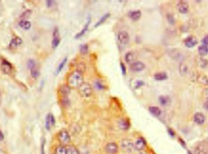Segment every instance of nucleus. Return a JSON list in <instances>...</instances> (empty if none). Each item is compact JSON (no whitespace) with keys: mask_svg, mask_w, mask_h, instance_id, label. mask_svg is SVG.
<instances>
[{"mask_svg":"<svg viewBox=\"0 0 208 154\" xmlns=\"http://www.w3.org/2000/svg\"><path fill=\"white\" fill-rule=\"evenodd\" d=\"M67 81L68 85L70 87L79 88L84 83L83 73L77 70L72 72L68 76Z\"/></svg>","mask_w":208,"mask_h":154,"instance_id":"nucleus-1","label":"nucleus"},{"mask_svg":"<svg viewBox=\"0 0 208 154\" xmlns=\"http://www.w3.org/2000/svg\"><path fill=\"white\" fill-rule=\"evenodd\" d=\"M122 150L126 153L131 154L134 150V142L130 139H123L120 143Z\"/></svg>","mask_w":208,"mask_h":154,"instance_id":"nucleus-2","label":"nucleus"},{"mask_svg":"<svg viewBox=\"0 0 208 154\" xmlns=\"http://www.w3.org/2000/svg\"><path fill=\"white\" fill-rule=\"evenodd\" d=\"M79 91L82 97L85 98H88L93 93V89L91 84L89 83H83L79 88Z\"/></svg>","mask_w":208,"mask_h":154,"instance_id":"nucleus-3","label":"nucleus"},{"mask_svg":"<svg viewBox=\"0 0 208 154\" xmlns=\"http://www.w3.org/2000/svg\"><path fill=\"white\" fill-rule=\"evenodd\" d=\"M58 139L62 145L68 146L70 145L71 136L69 132L66 130H62L60 131L58 135Z\"/></svg>","mask_w":208,"mask_h":154,"instance_id":"nucleus-4","label":"nucleus"},{"mask_svg":"<svg viewBox=\"0 0 208 154\" xmlns=\"http://www.w3.org/2000/svg\"><path fill=\"white\" fill-rule=\"evenodd\" d=\"M28 68L31 71V76L33 77L34 78L36 79L38 78L40 75V72L39 70H38L37 68H36V65L35 60L32 59H30L28 60Z\"/></svg>","mask_w":208,"mask_h":154,"instance_id":"nucleus-5","label":"nucleus"},{"mask_svg":"<svg viewBox=\"0 0 208 154\" xmlns=\"http://www.w3.org/2000/svg\"><path fill=\"white\" fill-rule=\"evenodd\" d=\"M117 37L118 41L122 45H126L130 41V35L127 31H120Z\"/></svg>","mask_w":208,"mask_h":154,"instance_id":"nucleus-6","label":"nucleus"},{"mask_svg":"<svg viewBox=\"0 0 208 154\" xmlns=\"http://www.w3.org/2000/svg\"><path fill=\"white\" fill-rule=\"evenodd\" d=\"M105 151L107 154H118L119 146L115 142L107 143L105 146Z\"/></svg>","mask_w":208,"mask_h":154,"instance_id":"nucleus-7","label":"nucleus"},{"mask_svg":"<svg viewBox=\"0 0 208 154\" xmlns=\"http://www.w3.org/2000/svg\"><path fill=\"white\" fill-rule=\"evenodd\" d=\"M0 69L2 72L6 75H9L12 70V65L11 63L6 60H3L0 65Z\"/></svg>","mask_w":208,"mask_h":154,"instance_id":"nucleus-8","label":"nucleus"},{"mask_svg":"<svg viewBox=\"0 0 208 154\" xmlns=\"http://www.w3.org/2000/svg\"><path fill=\"white\" fill-rule=\"evenodd\" d=\"M146 145L147 143L145 139L142 137H139L136 140V142L134 143V150H136L138 152L144 150Z\"/></svg>","mask_w":208,"mask_h":154,"instance_id":"nucleus-9","label":"nucleus"},{"mask_svg":"<svg viewBox=\"0 0 208 154\" xmlns=\"http://www.w3.org/2000/svg\"><path fill=\"white\" fill-rule=\"evenodd\" d=\"M145 68V66L144 65V63H143L141 61H134L132 64L130 65V69L131 71L133 72H141Z\"/></svg>","mask_w":208,"mask_h":154,"instance_id":"nucleus-10","label":"nucleus"},{"mask_svg":"<svg viewBox=\"0 0 208 154\" xmlns=\"http://www.w3.org/2000/svg\"><path fill=\"white\" fill-rule=\"evenodd\" d=\"M53 41H52V47L53 49H55L58 47L60 43V38L59 34V30L58 28H55L53 34Z\"/></svg>","mask_w":208,"mask_h":154,"instance_id":"nucleus-11","label":"nucleus"},{"mask_svg":"<svg viewBox=\"0 0 208 154\" xmlns=\"http://www.w3.org/2000/svg\"><path fill=\"white\" fill-rule=\"evenodd\" d=\"M55 123V120L54 118V117L53 116V114L49 113L46 117L45 120V127L47 131H50L51 127L54 125Z\"/></svg>","mask_w":208,"mask_h":154,"instance_id":"nucleus-12","label":"nucleus"},{"mask_svg":"<svg viewBox=\"0 0 208 154\" xmlns=\"http://www.w3.org/2000/svg\"><path fill=\"white\" fill-rule=\"evenodd\" d=\"M177 7L181 14H186L189 9V5L186 1H180L177 3Z\"/></svg>","mask_w":208,"mask_h":154,"instance_id":"nucleus-13","label":"nucleus"},{"mask_svg":"<svg viewBox=\"0 0 208 154\" xmlns=\"http://www.w3.org/2000/svg\"><path fill=\"white\" fill-rule=\"evenodd\" d=\"M185 44L187 47L192 48L197 44V40L195 36H190L185 40Z\"/></svg>","mask_w":208,"mask_h":154,"instance_id":"nucleus-14","label":"nucleus"},{"mask_svg":"<svg viewBox=\"0 0 208 154\" xmlns=\"http://www.w3.org/2000/svg\"><path fill=\"white\" fill-rule=\"evenodd\" d=\"M141 15H142V13L139 10L130 11L128 13V17L131 20L134 21H136L139 20L141 17Z\"/></svg>","mask_w":208,"mask_h":154,"instance_id":"nucleus-15","label":"nucleus"},{"mask_svg":"<svg viewBox=\"0 0 208 154\" xmlns=\"http://www.w3.org/2000/svg\"><path fill=\"white\" fill-rule=\"evenodd\" d=\"M23 43V40L19 36H16L12 39L9 44L10 49H15Z\"/></svg>","mask_w":208,"mask_h":154,"instance_id":"nucleus-16","label":"nucleus"},{"mask_svg":"<svg viewBox=\"0 0 208 154\" xmlns=\"http://www.w3.org/2000/svg\"><path fill=\"white\" fill-rule=\"evenodd\" d=\"M193 120L197 124H202L205 121V117L202 113L197 112L194 115Z\"/></svg>","mask_w":208,"mask_h":154,"instance_id":"nucleus-17","label":"nucleus"},{"mask_svg":"<svg viewBox=\"0 0 208 154\" xmlns=\"http://www.w3.org/2000/svg\"><path fill=\"white\" fill-rule=\"evenodd\" d=\"M119 127L122 130H128L130 126V123L129 120L127 119H121L118 123Z\"/></svg>","mask_w":208,"mask_h":154,"instance_id":"nucleus-18","label":"nucleus"},{"mask_svg":"<svg viewBox=\"0 0 208 154\" xmlns=\"http://www.w3.org/2000/svg\"><path fill=\"white\" fill-rule=\"evenodd\" d=\"M136 58V55L133 52H128L125 55V60L128 64H132Z\"/></svg>","mask_w":208,"mask_h":154,"instance_id":"nucleus-19","label":"nucleus"},{"mask_svg":"<svg viewBox=\"0 0 208 154\" xmlns=\"http://www.w3.org/2000/svg\"><path fill=\"white\" fill-rule=\"evenodd\" d=\"M149 112L155 117L160 116L162 113V111L160 108L157 106H150L149 108Z\"/></svg>","mask_w":208,"mask_h":154,"instance_id":"nucleus-20","label":"nucleus"},{"mask_svg":"<svg viewBox=\"0 0 208 154\" xmlns=\"http://www.w3.org/2000/svg\"><path fill=\"white\" fill-rule=\"evenodd\" d=\"M70 88L68 85H62L60 87V92L63 97H68L70 93Z\"/></svg>","mask_w":208,"mask_h":154,"instance_id":"nucleus-21","label":"nucleus"},{"mask_svg":"<svg viewBox=\"0 0 208 154\" xmlns=\"http://www.w3.org/2000/svg\"><path fill=\"white\" fill-rule=\"evenodd\" d=\"M167 75L165 72H158L154 75V78L156 81H164L167 79Z\"/></svg>","mask_w":208,"mask_h":154,"instance_id":"nucleus-22","label":"nucleus"},{"mask_svg":"<svg viewBox=\"0 0 208 154\" xmlns=\"http://www.w3.org/2000/svg\"><path fill=\"white\" fill-rule=\"evenodd\" d=\"M90 22H91V18H90L88 19V21L87 22L86 24L85 25V26H84V28H83V29H82L79 33H78L76 35L75 38H76V39H78V38H80L81 36H82L85 33V32H87V31L88 29V26H89V25H90Z\"/></svg>","mask_w":208,"mask_h":154,"instance_id":"nucleus-23","label":"nucleus"},{"mask_svg":"<svg viewBox=\"0 0 208 154\" xmlns=\"http://www.w3.org/2000/svg\"><path fill=\"white\" fill-rule=\"evenodd\" d=\"M55 154H68L66 146L61 145L57 146L55 150Z\"/></svg>","mask_w":208,"mask_h":154,"instance_id":"nucleus-24","label":"nucleus"},{"mask_svg":"<svg viewBox=\"0 0 208 154\" xmlns=\"http://www.w3.org/2000/svg\"><path fill=\"white\" fill-rule=\"evenodd\" d=\"M68 154H80L79 149L74 145H69L66 146Z\"/></svg>","mask_w":208,"mask_h":154,"instance_id":"nucleus-25","label":"nucleus"},{"mask_svg":"<svg viewBox=\"0 0 208 154\" xmlns=\"http://www.w3.org/2000/svg\"><path fill=\"white\" fill-rule=\"evenodd\" d=\"M20 26L25 30H29L31 28V23L29 21L22 20L19 23Z\"/></svg>","mask_w":208,"mask_h":154,"instance_id":"nucleus-26","label":"nucleus"},{"mask_svg":"<svg viewBox=\"0 0 208 154\" xmlns=\"http://www.w3.org/2000/svg\"><path fill=\"white\" fill-rule=\"evenodd\" d=\"M198 81L203 85H208V78L207 77L203 74H200L197 78Z\"/></svg>","mask_w":208,"mask_h":154,"instance_id":"nucleus-27","label":"nucleus"},{"mask_svg":"<svg viewBox=\"0 0 208 154\" xmlns=\"http://www.w3.org/2000/svg\"><path fill=\"white\" fill-rule=\"evenodd\" d=\"M198 51H199V54L201 56L206 55V54H208V47L203 44L199 47Z\"/></svg>","mask_w":208,"mask_h":154,"instance_id":"nucleus-28","label":"nucleus"},{"mask_svg":"<svg viewBox=\"0 0 208 154\" xmlns=\"http://www.w3.org/2000/svg\"><path fill=\"white\" fill-rule=\"evenodd\" d=\"M109 17H110V14H108H108H106L105 15H104L98 21H97V22L96 23V24H95V25H94V27H95V28H97V27L99 26L100 25H101L102 23H104Z\"/></svg>","mask_w":208,"mask_h":154,"instance_id":"nucleus-29","label":"nucleus"},{"mask_svg":"<svg viewBox=\"0 0 208 154\" xmlns=\"http://www.w3.org/2000/svg\"><path fill=\"white\" fill-rule=\"evenodd\" d=\"M66 62H67V58L66 57V58H63V60L62 61V62H61L60 63V65H58V68H57V70H56V72H55V74H56V75H58L61 71L62 70V69H63L64 66H65V65H66Z\"/></svg>","mask_w":208,"mask_h":154,"instance_id":"nucleus-30","label":"nucleus"},{"mask_svg":"<svg viewBox=\"0 0 208 154\" xmlns=\"http://www.w3.org/2000/svg\"><path fill=\"white\" fill-rule=\"evenodd\" d=\"M188 70V68L185 63L181 62L180 65V72L181 75H186Z\"/></svg>","mask_w":208,"mask_h":154,"instance_id":"nucleus-31","label":"nucleus"},{"mask_svg":"<svg viewBox=\"0 0 208 154\" xmlns=\"http://www.w3.org/2000/svg\"><path fill=\"white\" fill-rule=\"evenodd\" d=\"M80 52L82 54H87L88 52V46L87 44H81L80 46Z\"/></svg>","mask_w":208,"mask_h":154,"instance_id":"nucleus-32","label":"nucleus"},{"mask_svg":"<svg viewBox=\"0 0 208 154\" xmlns=\"http://www.w3.org/2000/svg\"><path fill=\"white\" fill-rule=\"evenodd\" d=\"M61 102L65 108H66L70 105V101L68 97H63L62 100H61Z\"/></svg>","mask_w":208,"mask_h":154,"instance_id":"nucleus-33","label":"nucleus"},{"mask_svg":"<svg viewBox=\"0 0 208 154\" xmlns=\"http://www.w3.org/2000/svg\"><path fill=\"white\" fill-rule=\"evenodd\" d=\"M94 84L98 90H103L105 89V86L103 84V83L101 80L96 81Z\"/></svg>","mask_w":208,"mask_h":154,"instance_id":"nucleus-34","label":"nucleus"},{"mask_svg":"<svg viewBox=\"0 0 208 154\" xmlns=\"http://www.w3.org/2000/svg\"><path fill=\"white\" fill-rule=\"evenodd\" d=\"M197 62L199 64V65L201 67V68H204L206 67L207 65V64H208V62L205 59H203L202 58H200L199 59V61H197Z\"/></svg>","mask_w":208,"mask_h":154,"instance_id":"nucleus-35","label":"nucleus"},{"mask_svg":"<svg viewBox=\"0 0 208 154\" xmlns=\"http://www.w3.org/2000/svg\"><path fill=\"white\" fill-rule=\"evenodd\" d=\"M195 154H204L205 153V149L202 146H199L197 147H196L195 150Z\"/></svg>","mask_w":208,"mask_h":154,"instance_id":"nucleus-36","label":"nucleus"},{"mask_svg":"<svg viewBox=\"0 0 208 154\" xmlns=\"http://www.w3.org/2000/svg\"><path fill=\"white\" fill-rule=\"evenodd\" d=\"M159 101H160V104L162 106H166L167 104L168 100H167V98L166 97L161 95V96H160V97H159Z\"/></svg>","mask_w":208,"mask_h":154,"instance_id":"nucleus-37","label":"nucleus"},{"mask_svg":"<svg viewBox=\"0 0 208 154\" xmlns=\"http://www.w3.org/2000/svg\"><path fill=\"white\" fill-rule=\"evenodd\" d=\"M120 68H121V71H122V73L124 76H125L126 75V72H127V69H126V67L125 66V65L124 63L120 62Z\"/></svg>","mask_w":208,"mask_h":154,"instance_id":"nucleus-38","label":"nucleus"},{"mask_svg":"<svg viewBox=\"0 0 208 154\" xmlns=\"http://www.w3.org/2000/svg\"><path fill=\"white\" fill-rule=\"evenodd\" d=\"M77 70L83 73V72L85 70V65L82 63L80 64V65L78 66V69Z\"/></svg>","mask_w":208,"mask_h":154,"instance_id":"nucleus-39","label":"nucleus"},{"mask_svg":"<svg viewBox=\"0 0 208 154\" xmlns=\"http://www.w3.org/2000/svg\"><path fill=\"white\" fill-rule=\"evenodd\" d=\"M144 84V81H142V80H138L135 83V86H134V87H135L136 89H138V88L142 86Z\"/></svg>","mask_w":208,"mask_h":154,"instance_id":"nucleus-40","label":"nucleus"},{"mask_svg":"<svg viewBox=\"0 0 208 154\" xmlns=\"http://www.w3.org/2000/svg\"><path fill=\"white\" fill-rule=\"evenodd\" d=\"M202 43L203 44V45L207 46H208V35H206L203 39L202 40Z\"/></svg>","mask_w":208,"mask_h":154,"instance_id":"nucleus-41","label":"nucleus"},{"mask_svg":"<svg viewBox=\"0 0 208 154\" xmlns=\"http://www.w3.org/2000/svg\"><path fill=\"white\" fill-rule=\"evenodd\" d=\"M53 3H54L53 1H50V0H49V1H46V5H47V7H51L54 4Z\"/></svg>","mask_w":208,"mask_h":154,"instance_id":"nucleus-42","label":"nucleus"},{"mask_svg":"<svg viewBox=\"0 0 208 154\" xmlns=\"http://www.w3.org/2000/svg\"><path fill=\"white\" fill-rule=\"evenodd\" d=\"M167 19H168V20L170 19V20L169 21V23H173L174 22V18H173L172 16H171V15H168V16H167Z\"/></svg>","mask_w":208,"mask_h":154,"instance_id":"nucleus-43","label":"nucleus"},{"mask_svg":"<svg viewBox=\"0 0 208 154\" xmlns=\"http://www.w3.org/2000/svg\"><path fill=\"white\" fill-rule=\"evenodd\" d=\"M4 134L2 132V131L0 130V142H1V141H3L4 139Z\"/></svg>","mask_w":208,"mask_h":154,"instance_id":"nucleus-44","label":"nucleus"},{"mask_svg":"<svg viewBox=\"0 0 208 154\" xmlns=\"http://www.w3.org/2000/svg\"><path fill=\"white\" fill-rule=\"evenodd\" d=\"M203 107H204V108L206 110H208V100L204 103Z\"/></svg>","mask_w":208,"mask_h":154,"instance_id":"nucleus-45","label":"nucleus"},{"mask_svg":"<svg viewBox=\"0 0 208 154\" xmlns=\"http://www.w3.org/2000/svg\"><path fill=\"white\" fill-rule=\"evenodd\" d=\"M169 134H170V135H172V136H174L175 133L174 132V131H173L172 129H169Z\"/></svg>","mask_w":208,"mask_h":154,"instance_id":"nucleus-46","label":"nucleus"},{"mask_svg":"<svg viewBox=\"0 0 208 154\" xmlns=\"http://www.w3.org/2000/svg\"><path fill=\"white\" fill-rule=\"evenodd\" d=\"M138 154H148V153H147L145 151L142 150V151H140V152H139V153H138Z\"/></svg>","mask_w":208,"mask_h":154,"instance_id":"nucleus-47","label":"nucleus"},{"mask_svg":"<svg viewBox=\"0 0 208 154\" xmlns=\"http://www.w3.org/2000/svg\"><path fill=\"white\" fill-rule=\"evenodd\" d=\"M0 154H6V153H5V152L3 150H2L1 149H0Z\"/></svg>","mask_w":208,"mask_h":154,"instance_id":"nucleus-48","label":"nucleus"},{"mask_svg":"<svg viewBox=\"0 0 208 154\" xmlns=\"http://www.w3.org/2000/svg\"><path fill=\"white\" fill-rule=\"evenodd\" d=\"M207 92H208V89H207ZM206 95H207V96H208V93H206Z\"/></svg>","mask_w":208,"mask_h":154,"instance_id":"nucleus-49","label":"nucleus"},{"mask_svg":"<svg viewBox=\"0 0 208 154\" xmlns=\"http://www.w3.org/2000/svg\"><path fill=\"white\" fill-rule=\"evenodd\" d=\"M188 153H189V154H192V153H191L190 152H188Z\"/></svg>","mask_w":208,"mask_h":154,"instance_id":"nucleus-50","label":"nucleus"}]
</instances>
